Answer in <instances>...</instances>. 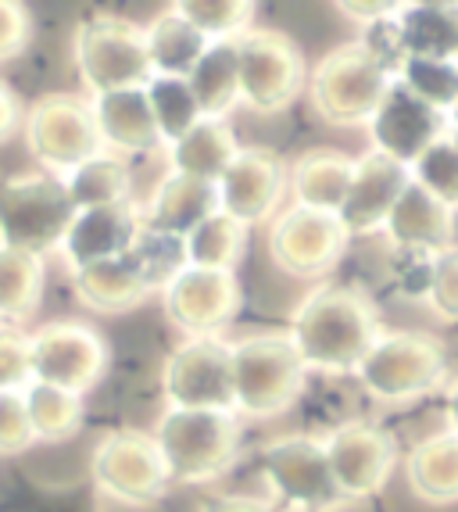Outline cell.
Segmentation results:
<instances>
[{
    "label": "cell",
    "mask_w": 458,
    "mask_h": 512,
    "mask_svg": "<svg viewBox=\"0 0 458 512\" xmlns=\"http://www.w3.org/2000/svg\"><path fill=\"white\" fill-rule=\"evenodd\" d=\"M351 237L337 215L290 205L269 222V255L276 269L297 280L330 276L348 251Z\"/></svg>",
    "instance_id": "cell-12"
},
{
    "label": "cell",
    "mask_w": 458,
    "mask_h": 512,
    "mask_svg": "<svg viewBox=\"0 0 458 512\" xmlns=\"http://www.w3.org/2000/svg\"><path fill=\"white\" fill-rule=\"evenodd\" d=\"M340 15H348L351 22H358V26H376V22H383V18L398 15V4H337Z\"/></svg>",
    "instance_id": "cell-45"
},
{
    "label": "cell",
    "mask_w": 458,
    "mask_h": 512,
    "mask_svg": "<svg viewBox=\"0 0 458 512\" xmlns=\"http://www.w3.org/2000/svg\"><path fill=\"white\" fill-rule=\"evenodd\" d=\"M451 140H455V147H458V133H451Z\"/></svg>",
    "instance_id": "cell-49"
},
{
    "label": "cell",
    "mask_w": 458,
    "mask_h": 512,
    "mask_svg": "<svg viewBox=\"0 0 458 512\" xmlns=\"http://www.w3.org/2000/svg\"><path fill=\"white\" fill-rule=\"evenodd\" d=\"M444 402H448V430L458 437V376L448 384V394H444Z\"/></svg>",
    "instance_id": "cell-47"
},
{
    "label": "cell",
    "mask_w": 458,
    "mask_h": 512,
    "mask_svg": "<svg viewBox=\"0 0 458 512\" xmlns=\"http://www.w3.org/2000/svg\"><path fill=\"white\" fill-rule=\"evenodd\" d=\"M36 444L26 391H0V455H22Z\"/></svg>",
    "instance_id": "cell-40"
},
{
    "label": "cell",
    "mask_w": 458,
    "mask_h": 512,
    "mask_svg": "<svg viewBox=\"0 0 458 512\" xmlns=\"http://www.w3.org/2000/svg\"><path fill=\"white\" fill-rule=\"evenodd\" d=\"M65 190L72 197L76 212L86 208H108V205H122V201H133V176H129L126 162L115 158V154H97L86 165H79L76 172L65 176Z\"/></svg>",
    "instance_id": "cell-31"
},
{
    "label": "cell",
    "mask_w": 458,
    "mask_h": 512,
    "mask_svg": "<svg viewBox=\"0 0 458 512\" xmlns=\"http://www.w3.org/2000/svg\"><path fill=\"white\" fill-rule=\"evenodd\" d=\"M18 122H22V104H18V97L11 94L8 83H0V144L15 133Z\"/></svg>",
    "instance_id": "cell-46"
},
{
    "label": "cell",
    "mask_w": 458,
    "mask_h": 512,
    "mask_svg": "<svg viewBox=\"0 0 458 512\" xmlns=\"http://www.w3.org/2000/svg\"><path fill=\"white\" fill-rule=\"evenodd\" d=\"M380 333V316L362 291L323 283L294 308L287 337L308 373L348 376L358 373Z\"/></svg>",
    "instance_id": "cell-1"
},
{
    "label": "cell",
    "mask_w": 458,
    "mask_h": 512,
    "mask_svg": "<svg viewBox=\"0 0 458 512\" xmlns=\"http://www.w3.org/2000/svg\"><path fill=\"white\" fill-rule=\"evenodd\" d=\"M358 384L383 405H408L433 394L448 376V351L441 341L412 330H383L358 366Z\"/></svg>",
    "instance_id": "cell-5"
},
{
    "label": "cell",
    "mask_w": 458,
    "mask_h": 512,
    "mask_svg": "<svg viewBox=\"0 0 458 512\" xmlns=\"http://www.w3.org/2000/svg\"><path fill=\"white\" fill-rule=\"evenodd\" d=\"M29 11L15 0H0V61H11L29 47Z\"/></svg>",
    "instance_id": "cell-43"
},
{
    "label": "cell",
    "mask_w": 458,
    "mask_h": 512,
    "mask_svg": "<svg viewBox=\"0 0 458 512\" xmlns=\"http://www.w3.org/2000/svg\"><path fill=\"white\" fill-rule=\"evenodd\" d=\"M151 437L162 452L172 484H208L222 477L237 459L240 416L237 412L165 409Z\"/></svg>",
    "instance_id": "cell-3"
},
{
    "label": "cell",
    "mask_w": 458,
    "mask_h": 512,
    "mask_svg": "<svg viewBox=\"0 0 458 512\" xmlns=\"http://www.w3.org/2000/svg\"><path fill=\"white\" fill-rule=\"evenodd\" d=\"M455 65H458V58H455Z\"/></svg>",
    "instance_id": "cell-50"
},
{
    "label": "cell",
    "mask_w": 458,
    "mask_h": 512,
    "mask_svg": "<svg viewBox=\"0 0 458 512\" xmlns=\"http://www.w3.org/2000/svg\"><path fill=\"white\" fill-rule=\"evenodd\" d=\"M172 8L208 43H237L255 29V4L247 0H179Z\"/></svg>",
    "instance_id": "cell-37"
},
{
    "label": "cell",
    "mask_w": 458,
    "mask_h": 512,
    "mask_svg": "<svg viewBox=\"0 0 458 512\" xmlns=\"http://www.w3.org/2000/svg\"><path fill=\"white\" fill-rule=\"evenodd\" d=\"M448 126H451V133H458V104L451 108V115H448Z\"/></svg>",
    "instance_id": "cell-48"
},
{
    "label": "cell",
    "mask_w": 458,
    "mask_h": 512,
    "mask_svg": "<svg viewBox=\"0 0 458 512\" xmlns=\"http://www.w3.org/2000/svg\"><path fill=\"white\" fill-rule=\"evenodd\" d=\"M394 79L369 58L362 43H340L308 72V97L330 126H369Z\"/></svg>",
    "instance_id": "cell-6"
},
{
    "label": "cell",
    "mask_w": 458,
    "mask_h": 512,
    "mask_svg": "<svg viewBox=\"0 0 458 512\" xmlns=\"http://www.w3.org/2000/svg\"><path fill=\"white\" fill-rule=\"evenodd\" d=\"M287 172L290 165L276 151L265 147H240L237 158L215 183L219 194V212L237 219L240 226H258L280 215L283 197H287Z\"/></svg>",
    "instance_id": "cell-16"
},
{
    "label": "cell",
    "mask_w": 458,
    "mask_h": 512,
    "mask_svg": "<svg viewBox=\"0 0 458 512\" xmlns=\"http://www.w3.org/2000/svg\"><path fill=\"white\" fill-rule=\"evenodd\" d=\"M147 108H151V119L158 126V137L162 144H176L187 129H194L201 122V111L190 94V83L179 76H151L144 83Z\"/></svg>",
    "instance_id": "cell-36"
},
{
    "label": "cell",
    "mask_w": 458,
    "mask_h": 512,
    "mask_svg": "<svg viewBox=\"0 0 458 512\" xmlns=\"http://www.w3.org/2000/svg\"><path fill=\"white\" fill-rule=\"evenodd\" d=\"M451 133L448 115L419 101L416 94H408L401 83H391L383 104L376 108L373 122H369V151L387 154L398 165L412 169L423 151H430L437 140Z\"/></svg>",
    "instance_id": "cell-18"
},
{
    "label": "cell",
    "mask_w": 458,
    "mask_h": 512,
    "mask_svg": "<svg viewBox=\"0 0 458 512\" xmlns=\"http://www.w3.org/2000/svg\"><path fill=\"white\" fill-rule=\"evenodd\" d=\"M233 412L247 419H276L301 398L308 369L287 333H247L229 344Z\"/></svg>",
    "instance_id": "cell-2"
},
{
    "label": "cell",
    "mask_w": 458,
    "mask_h": 512,
    "mask_svg": "<svg viewBox=\"0 0 458 512\" xmlns=\"http://www.w3.org/2000/svg\"><path fill=\"white\" fill-rule=\"evenodd\" d=\"M412 183L405 165H398L387 154L365 151L355 158V172H351L348 194L340 205L337 219L348 230V237H369L387 226V215L394 212L398 197Z\"/></svg>",
    "instance_id": "cell-19"
},
{
    "label": "cell",
    "mask_w": 458,
    "mask_h": 512,
    "mask_svg": "<svg viewBox=\"0 0 458 512\" xmlns=\"http://www.w3.org/2000/svg\"><path fill=\"white\" fill-rule=\"evenodd\" d=\"M323 448L344 502H365L380 495L398 466V441L369 419H348L333 427L323 437Z\"/></svg>",
    "instance_id": "cell-14"
},
{
    "label": "cell",
    "mask_w": 458,
    "mask_h": 512,
    "mask_svg": "<svg viewBox=\"0 0 458 512\" xmlns=\"http://www.w3.org/2000/svg\"><path fill=\"white\" fill-rule=\"evenodd\" d=\"M29 366L36 384L86 394L108 366V348L83 323H47L29 333Z\"/></svg>",
    "instance_id": "cell-15"
},
{
    "label": "cell",
    "mask_w": 458,
    "mask_h": 512,
    "mask_svg": "<svg viewBox=\"0 0 458 512\" xmlns=\"http://www.w3.org/2000/svg\"><path fill=\"white\" fill-rule=\"evenodd\" d=\"M162 294L165 316L183 337H222L240 308L237 276L194 265H187Z\"/></svg>",
    "instance_id": "cell-17"
},
{
    "label": "cell",
    "mask_w": 458,
    "mask_h": 512,
    "mask_svg": "<svg viewBox=\"0 0 458 512\" xmlns=\"http://www.w3.org/2000/svg\"><path fill=\"white\" fill-rule=\"evenodd\" d=\"M76 69L86 97L136 90L151 79L144 29L119 15H94L76 29Z\"/></svg>",
    "instance_id": "cell-7"
},
{
    "label": "cell",
    "mask_w": 458,
    "mask_h": 512,
    "mask_svg": "<svg viewBox=\"0 0 458 512\" xmlns=\"http://www.w3.org/2000/svg\"><path fill=\"white\" fill-rule=\"evenodd\" d=\"M262 477L294 512H333L348 505L333 484L330 462H326L323 437L283 434L262 448Z\"/></svg>",
    "instance_id": "cell-11"
},
{
    "label": "cell",
    "mask_w": 458,
    "mask_h": 512,
    "mask_svg": "<svg viewBox=\"0 0 458 512\" xmlns=\"http://www.w3.org/2000/svg\"><path fill=\"white\" fill-rule=\"evenodd\" d=\"M244 244H247V226L215 212L212 219H204L187 237V265H194V269H215V273H233L240 255H244Z\"/></svg>",
    "instance_id": "cell-34"
},
{
    "label": "cell",
    "mask_w": 458,
    "mask_h": 512,
    "mask_svg": "<svg viewBox=\"0 0 458 512\" xmlns=\"http://www.w3.org/2000/svg\"><path fill=\"white\" fill-rule=\"evenodd\" d=\"M144 47L151 76H179L187 79L201 54L208 51V40L190 26L176 8H165L158 18L144 26Z\"/></svg>",
    "instance_id": "cell-28"
},
{
    "label": "cell",
    "mask_w": 458,
    "mask_h": 512,
    "mask_svg": "<svg viewBox=\"0 0 458 512\" xmlns=\"http://www.w3.org/2000/svg\"><path fill=\"white\" fill-rule=\"evenodd\" d=\"M240 104L258 115H280L308 86L305 54L280 29L255 26L237 40Z\"/></svg>",
    "instance_id": "cell-9"
},
{
    "label": "cell",
    "mask_w": 458,
    "mask_h": 512,
    "mask_svg": "<svg viewBox=\"0 0 458 512\" xmlns=\"http://www.w3.org/2000/svg\"><path fill=\"white\" fill-rule=\"evenodd\" d=\"M72 219L76 205L58 176L26 172L0 180V248L26 251L36 258L51 255L61 248Z\"/></svg>",
    "instance_id": "cell-4"
},
{
    "label": "cell",
    "mask_w": 458,
    "mask_h": 512,
    "mask_svg": "<svg viewBox=\"0 0 458 512\" xmlns=\"http://www.w3.org/2000/svg\"><path fill=\"white\" fill-rule=\"evenodd\" d=\"M190 94L197 101L201 119H222L240 104V65L237 43H208L194 69L187 76Z\"/></svg>",
    "instance_id": "cell-29"
},
{
    "label": "cell",
    "mask_w": 458,
    "mask_h": 512,
    "mask_svg": "<svg viewBox=\"0 0 458 512\" xmlns=\"http://www.w3.org/2000/svg\"><path fill=\"white\" fill-rule=\"evenodd\" d=\"M351 172H355L351 154L333 151V147H315V151H305L290 162L287 190L294 194V205L337 215L344 205V194H348Z\"/></svg>",
    "instance_id": "cell-24"
},
{
    "label": "cell",
    "mask_w": 458,
    "mask_h": 512,
    "mask_svg": "<svg viewBox=\"0 0 458 512\" xmlns=\"http://www.w3.org/2000/svg\"><path fill=\"white\" fill-rule=\"evenodd\" d=\"M408 491L426 505H458V437L430 434L405 459Z\"/></svg>",
    "instance_id": "cell-25"
},
{
    "label": "cell",
    "mask_w": 458,
    "mask_h": 512,
    "mask_svg": "<svg viewBox=\"0 0 458 512\" xmlns=\"http://www.w3.org/2000/svg\"><path fill=\"white\" fill-rule=\"evenodd\" d=\"M201 512H280V509L255 495H215L201 505Z\"/></svg>",
    "instance_id": "cell-44"
},
{
    "label": "cell",
    "mask_w": 458,
    "mask_h": 512,
    "mask_svg": "<svg viewBox=\"0 0 458 512\" xmlns=\"http://www.w3.org/2000/svg\"><path fill=\"white\" fill-rule=\"evenodd\" d=\"M26 409L29 423H33L36 441H68L83 427V394L61 391L51 384H29L26 387Z\"/></svg>",
    "instance_id": "cell-35"
},
{
    "label": "cell",
    "mask_w": 458,
    "mask_h": 512,
    "mask_svg": "<svg viewBox=\"0 0 458 512\" xmlns=\"http://www.w3.org/2000/svg\"><path fill=\"white\" fill-rule=\"evenodd\" d=\"M419 101H426L430 108L451 115V108L458 104V65L455 61H430V58H408L401 65L398 79Z\"/></svg>",
    "instance_id": "cell-38"
},
{
    "label": "cell",
    "mask_w": 458,
    "mask_h": 512,
    "mask_svg": "<svg viewBox=\"0 0 458 512\" xmlns=\"http://www.w3.org/2000/svg\"><path fill=\"white\" fill-rule=\"evenodd\" d=\"M398 33L408 58L455 61L458 58V4L423 0V4H401Z\"/></svg>",
    "instance_id": "cell-27"
},
{
    "label": "cell",
    "mask_w": 458,
    "mask_h": 512,
    "mask_svg": "<svg viewBox=\"0 0 458 512\" xmlns=\"http://www.w3.org/2000/svg\"><path fill=\"white\" fill-rule=\"evenodd\" d=\"M215 212H219L215 183L190 180V176H179V172H169V176L151 190L147 205L140 208L144 226L172 233V237H183V240H187L204 219H212Z\"/></svg>",
    "instance_id": "cell-23"
},
{
    "label": "cell",
    "mask_w": 458,
    "mask_h": 512,
    "mask_svg": "<svg viewBox=\"0 0 458 512\" xmlns=\"http://www.w3.org/2000/svg\"><path fill=\"white\" fill-rule=\"evenodd\" d=\"M72 287H76L79 301H83L86 308L104 312V316H111V312H129V308H136L151 294L144 287V280L136 276L129 255L86 265V269L72 273Z\"/></svg>",
    "instance_id": "cell-30"
},
{
    "label": "cell",
    "mask_w": 458,
    "mask_h": 512,
    "mask_svg": "<svg viewBox=\"0 0 458 512\" xmlns=\"http://www.w3.org/2000/svg\"><path fill=\"white\" fill-rule=\"evenodd\" d=\"M43 298V258L0 248V326L26 323Z\"/></svg>",
    "instance_id": "cell-32"
},
{
    "label": "cell",
    "mask_w": 458,
    "mask_h": 512,
    "mask_svg": "<svg viewBox=\"0 0 458 512\" xmlns=\"http://www.w3.org/2000/svg\"><path fill=\"white\" fill-rule=\"evenodd\" d=\"M129 262H133L136 276L144 280L147 291H165L172 280H176L183 269H187V240L172 237V233L151 230V226H140L133 248L126 251Z\"/></svg>",
    "instance_id": "cell-33"
},
{
    "label": "cell",
    "mask_w": 458,
    "mask_h": 512,
    "mask_svg": "<svg viewBox=\"0 0 458 512\" xmlns=\"http://www.w3.org/2000/svg\"><path fill=\"white\" fill-rule=\"evenodd\" d=\"M29 384H33L29 333L18 326H0V391H26Z\"/></svg>",
    "instance_id": "cell-42"
},
{
    "label": "cell",
    "mask_w": 458,
    "mask_h": 512,
    "mask_svg": "<svg viewBox=\"0 0 458 512\" xmlns=\"http://www.w3.org/2000/svg\"><path fill=\"white\" fill-rule=\"evenodd\" d=\"M90 111H94V126L101 147L108 154H147L162 144L158 126L147 108L144 86L136 90H115V94L90 97Z\"/></svg>",
    "instance_id": "cell-22"
},
{
    "label": "cell",
    "mask_w": 458,
    "mask_h": 512,
    "mask_svg": "<svg viewBox=\"0 0 458 512\" xmlns=\"http://www.w3.org/2000/svg\"><path fill=\"white\" fill-rule=\"evenodd\" d=\"M237 137L222 119H201L187 129L176 144H169V172L190 176V180L219 183L229 162L237 158Z\"/></svg>",
    "instance_id": "cell-26"
},
{
    "label": "cell",
    "mask_w": 458,
    "mask_h": 512,
    "mask_svg": "<svg viewBox=\"0 0 458 512\" xmlns=\"http://www.w3.org/2000/svg\"><path fill=\"white\" fill-rule=\"evenodd\" d=\"M426 305H430L433 312H437V319H444V323H458V248L433 258Z\"/></svg>",
    "instance_id": "cell-41"
},
{
    "label": "cell",
    "mask_w": 458,
    "mask_h": 512,
    "mask_svg": "<svg viewBox=\"0 0 458 512\" xmlns=\"http://www.w3.org/2000/svg\"><path fill=\"white\" fill-rule=\"evenodd\" d=\"M140 226H144V215H140V208L133 201L76 212V219H72V226H68L65 240H61L58 248L68 265V273H79L86 265L126 255L133 248Z\"/></svg>",
    "instance_id": "cell-20"
},
{
    "label": "cell",
    "mask_w": 458,
    "mask_h": 512,
    "mask_svg": "<svg viewBox=\"0 0 458 512\" xmlns=\"http://www.w3.org/2000/svg\"><path fill=\"white\" fill-rule=\"evenodd\" d=\"M162 391L169 409L233 412L229 380V341L222 337H187L165 355Z\"/></svg>",
    "instance_id": "cell-13"
},
{
    "label": "cell",
    "mask_w": 458,
    "mask_h": 512,
    "mask_svg": "<svg viewBox=\"0 0 458 512\" xmlns=\"http://www.w3.org/2000/svg\"><path fill=\"white\" fill-rule=\"evenodd\" d=\"M408 176H412V183H419L426 194L437 197L441 205L458 212V147H455V140H451V133L444 140H437L430 151L419 154L416 165L408 169Z\"/></svg>",
    "instance_id": "cell-39"
},
{
    "label": "cell",
    "mask_w": 458,
    "mask_h": 512,
    "mask_svg": "<svg viewBox=\"0 0 458 512\" xmlns=\"http://www.w3.org/2000/svg\"><path fill=\"white\" fill-rule=\"evenodd\" d=\"M383 233H387L394 251L437 258L455 248V212L441 205L433 194H426L419 183H408L394 212L387 215Z\"/></svg>",
    "instance_id": "cell-21"
},
{
    "label": "cell",
    "mask_w": 458,
    "mask_h": 512,
    "mask_svg": "<svg viewBox=\"0 0 458 512\" xmlns=\"http://www.w3.org/2000/svg\"><path fill=\"white\" fill-rule=\"evenodd\" d=\"M29 158L40 165V172L65 180L68 172H76L90 158L104 154L101 137L94 126V111H90V97L76 94H47L29 108L26 122Z\"/></svg>",
    "instance_id": "cell-8"
},
{
    "label": "cell",
    "mask_w": 458,
    "mask_h": 512,
    "mask_svg": "<svg viewBox=\"0 0 458 512\" xmlns=\"http://www.w3.org/2000/svg\"><path fill=\"white\" fill-rule=\"evenodd\" d=\"M90 477L101 495H108L111 502L133 505V509L162 502L172 484L154 437L140 430L104 434L90 455Z\"/></svg>",
    "instance_id": "cell-10"
}]
</instances>
